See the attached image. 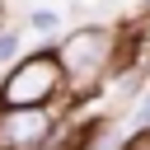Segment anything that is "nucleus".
I'll return each instance as SVG.
<instances>
[{"label": "nucleus", "mask_w": 150, "mask_h": 150, "mask_svg": "<svg viewBox=\"0 0 150 150\" xmlns=\"http://www.w3.org/2000/svg\"><path fill=\"white\" fill-rule=\"evenodd\" d=\"M61 61L66 75V108H80L89 94H98L112 80V56H117V23H80L61 38L47 42Z\"/></svg>", "instance_id": "obj_1"}, {"label": "nucleus", "mask_w": 150, "mask_h": 150, "mask_svg": "<svg viewBox=\"0 0 150 150\" xmlns=\"http://www.w3.org/2000/svg\"><path fill=\"white\" fill-rule=\"evenodd\" d=\"M47 103H66V75H61L56 52L42 42V47L23 52L14 66H5L0 108H47Z\"/></svg>", "instance_id": "obj_2"}, {"label": "nucleus", "mask_w": 150, "mask_h": 150, "mask_svg": "<svg viewBox=\"0 0 150 150\" xmlns=\"http://www.w3.org/2000/svg\"><path fill=\"white\" fill-rule=\"evenodd\" d=\"M66 103L47 108H0V150H42L66 131Z\"/></svg>", "instance_id": "obj_3"}, {"label": "nucleus", "mask_w": 150, "mask_h": 150, "mask_svg": "<svg viewBox=\"0 0 150 150\" xmlns=\"http://www.w3.org/2000/svg\"><path fill=\"white\" fill-rule=\"evenodd\" d=\"M23 28L38 33V38H56V33H61V9H52V5H33V9L23 14Z\"/></svg>", "instance_id": "obj_4"}, {"label": "nucleus", "mask_w": 150, "mask_h": 150, "mask_svg": "<svg viewBox=\"0 0 150 150\" xmlns=\"http://www.w3.org/2000/svg\"><path fill=\"white\" fill-rule=\"evenodd\" d=\"M19 56H23V28L5 23V28H0V66H14Z\"/></svg>", "instance_id": "obj_5"}, {"label": "nucleus", "mask_w": 150, "mask_h": 150, "mask_svg": "<svg viewBox=\"0 0 150 150\" xmlns=\"http://www.w3.org/2000/svg\"><path fill=\"white\" fill-rule=\"evenodd\" d=\"M66 117H70V112H66ZM66 127H70V122H66ZM42 150H84V127H80V131H61V136L47 141Z\"/></svg>", "instance_id": "obj_6"}, {"label": "nucleus", "mask_w": 150, "mask_h": 150, "mask_svg": "<svg viewBox=\"0 0 150 150\" xmlns=\"http://www.w3.org/2000/svg\"><path fill=\"white\" fill-rule=\"evenodd\" d=\"M141 127H150V89H141V98L131 108V131H141Z\"/></svg>", "instance_id": "obj_7"}, {"label": "nucleus", "mask_w": 150, "mask_h": 150, "mask_svg": "<svg viewBox=\"0 0 150 150\" xmlns=\"http://www.w3.org/2000/svg\"><path fill=\"white\" fill-rule=\"evenodd\" d=\"M117 150H150V127H141V131H127Z\"/></svg>", "instance_id": "obj_8"}, {"label": "nucleus", "mask_w": 150, "mask_h": 150, "mask_svg": "<svg viewBox=\"0 0 150 150\" xmlns=\"http://www.w3.org/2000/svg\"><path fill=\"white\" fill-rule=\"evenodd\" d=\"M5 23H9V5L0 0V28H5Z\"/></svg>", "instance_id": "obj_9"}, {"label": "nucleus", "mask_w": 150, "mask_h": 150, "mask_svg": "<svg viewBox=\"0 0 150 150\" xmlns=\"http://www.w3.org/2000/svg\"><path fill=\"white\" fill-rule=\"evenodd\" d=\"M141 9H150V0H141Z\"/></svg>", "instance_id": "obj_10"}]
</instances>
